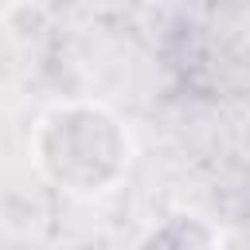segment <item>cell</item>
I'll return each mask as SVG.
<instances>
[{"mask_svg":"<svg viewBox=\"0 0 250 250\" xmlns=\"http://www.w3.org/2000/svg\"><path fill=\"white\" fill-rule=\"evenodd\" d=\"M35 148L47 176L78 195L105 191L129 164V137L98 105H55L39 121Z\"/></svg>","mask_w":250,"mask_h":250,"instance_id":"6da1fadb","label":"cell"}]
</instances>
